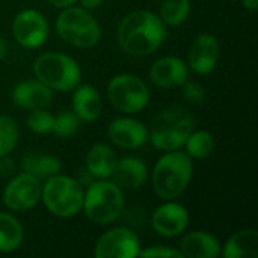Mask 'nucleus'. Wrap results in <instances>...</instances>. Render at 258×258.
Returning <instances> with one entry per match:
<instances>
[{
	"label": "nucleus",
	"instance_id": "obj_15",
	"mask_svg": "<svg viewBox=\"0 0 258 258\" xmlns=\"http://www.w3.org/2000/svg\"><path fill=\"white\" fill-rule=\"evenodd\" d=\"M150 80L160 89L180 88L189 79V67L178 56H163L150 67Z\"/></svg>",
	"mask_w": 258,
	"mask_h": 258
},
{
	"label": "nucleus",
	"instance_id": "obj_11",
	"mask_svg": "<svg viewBox=\"0 0 258 258\" xmlns=\"http://www.w3.org/2000/svg\"><path fill=\"white\" fill-rule=\"evenodd\" d=\"M142 246L138 234L127 227H115L101 234L94 246L95 258L139 257Z\"/></svg>",
	"mask_w": 258,
	"mask_h": 258
},
{
	"label": "nucleus",
	"instance_id": "obj_7",
	"mask_svg": "<svg viewBox=\"0 0 258 258\" xmlns=\"http://www.w3.org/2000/svg\"><path fill=\"white\" fill-rule=\"evenodd\" d=\"M56 33L67 44L77 48H91L101 41L103 32L98 21L82 6L60 9L56 23Z\"/></svg>",
	"mask_w": 258,
	"mask_h": 258
},
{
	"label": "nucleus",
	"instance_id": "obj_35",
	"mask_svg": "<svg viewBox=\"0 0 258 258\" xmlns=\"http://www.w3.org/2000/svg\"><path fill=\"white\" fill-rule=\"evenodd\" d=\"M6 54H8V45H6L5 39L0 36V62L6 57Z\"/></svg>",
	"mask_w": 258,
	"mask_h": 258
},
{
	"label": "nucleus",
	"instance_id": "obj_6",
	"mask_svg": "<svg viewBox=\"0 0 258 258\" xmlns=\"http://www.w3.org/2000/svg\"><path fill=\"white\" fill-rule=\"evenodd\" d=\"M85 189L77 178L65 174H56L44 180L41 201L44 207L56 218H73L82 212Z\"/></svg>",
	"mask_w": 258,
	"mask_h": 258
},
{
	"label": "nucleus",
	"instance_id": "obj_23",
	"mask_svg": "<svg viewBox=\"0 0 258 258\" xmlns=\"http://www.w3.org/2000/svg\"><path fill=\"white\" fill-rule=\"evenodd\" d=\"M24 240L21 222L11 213L0 212V252L11 254L17 251Z\"/></svg>",
	"mask_w": 258,
	"mask_h": 258
},
{
	"label": "nucleus",
	"instance_id": "obj_29",
	"mask_svg": "<svg viewBox=\"0 0 258 258\" xmlns=\"http://www.w3.org/2000/svg\"><path fill=\"white\" fill-rule=\"evenodd\" d=\"M180 88H181L183 98L189 104H201L206 100V89H204V86L200 82L187 79Z\"/></svg>",
	"mask_w": 258,
	"mask_h": 258
},
{
	"label": "nucleus",
	"instance_id": "obj_22",
	"mask_svg": "<svg viewBox=\"0 0 258 258\" xmlns=\"http://www.w3.org/2000/svg\"><path fill=\"white\" fill-rule=\"evenodd\" d=\"M21 169L35 175L36 178L47 180L62 171V162L57 156L53 154H27L21 160Z\"/></svg>",
	"mask_w": 258,
	"mask_h": 258
},
{
	"label": "nucleus",
	"instance_id": "obj_20",
	"mask_svg": "<svg viewBox=\"0 0 258 258\" xmlns=\"http://www.w3.org/2000/svg\"><path fill=\"white\" fill-rule=\"evenodd\" d=\"M86 172L94 180L112 178L118 156L109 144L98 142L92 145L86 153Z\"/></svg>",
	"mask_w": 258,
	"mask_h": 258
},
{
	"label": "nucleus",
	"instance_id": "obj_4",
	"mask_svg": "<svg viewBox=\"0 0 258 258\" xmlns=\"http://www.w3.org/2000/svg\"><path fill=\"white\" fill-rule=\"evenodd\" d=\"M125 206L124 190L110 178L94 180L83 195L82 212L97 225H110L116 222Z\"/></svg>",
	"mask_w": 258,
	"mask_h": 258
},
{
	"label": "nucleus",
	"instance_id": "obj_17",
	"mask_svg": "<svg viewBox=\"0 0 258 258\" xmlns=\"http://www.w3.org/2000/svg\"><path fill=\"white\" fill-rule=\"evenodd\" d=\"M112 181L118 184L122 190H135L142 187L148 180V166L147 163L135 156H125L118 159Z\"/></svg>",
	"mask_w": 258,
	"mask_h": 258
},
{
	"label": "nucleus",
	"instance_id": "obj_33",
	"mask_svg": "<svg viewBox=\"0 0 258 258\" xmlns=\"http://www.w3.org/2000/svg\"><path fill=\"white\" fill-rule=\"evenodd\" d=\"M77 2L80 3L82 8H85V9H88V11L97 9V8H100V6L104 3V0H77Z\"/></svg>",
	"mask_w": 258,
	"mask_h": 258
},
{
	"label": "nucleus",
	"instance_id": "obj_14",
	"mask_svg": "<svg viewBox=\"0 0 258 258\" xmlns=\"http://www.w3.org/2000/svg\"><path fill=\"white\" fill-rule=\"evenodd\" d=\"M107 138L118 148L138 150L148 142V127L132 116H119L109 124Z\"/></svg>",
	"mask_w": 258,
	"mask_h": 258
},
{
	"label": "nucleus",
	"instance_id": "obj_31",
	"mask_svg": "<svg viewBox=\"0 0 258 258\" xmlns=\"http://www.w3.org/2000/svg\"><path fill=\"white\" fill-rule=\"evenodd\" d=\"M15 171V165H14V160L8 156H2L0 157V175L3 177H9L12 175Z\"/></svg>",
	"mask_w": 258,
	"mask_h": 258
},
{
	"label": "nucleus",
	"instance_id": "obj_13",
	"mask_svg": "<svg viewBox=\"0 0 258 258\" xmlns=\"http://www.w3.org/2000/svg\"><path fill=\"white\" fill-rule=\"evenodd\" d=\"M221 59L219 39L212 33L198 35L187 53V67L200 76L213 73Z\"/></svg>",
	"mask_w": 258,
	"mask_h": 258
},
{
	"label": "nucleus",
	"instance_id": "obj_32",
	"mask_svg": "<svg viewBox=\"0 0 258 258\" xmlns=\"http://www.w3.org/2000/svg\"><path fill=\"white\" fill-rule=\"evenodd\" d=\"M48 5H51L53 8H57V9H65V8H70L73 5L77 3V0H47Z\"/></svg>",
	"mask_w": 258,
	"mask_h": 258
},
{
	"label": "nucleus",
	"instance_id": "obj_2",
	"mask_svg": "<svg viewBox=\"0 0 258 258\" xmlns=\"http://www.w3.org/2000/svg\"><path fill=\"white\" fill-rule=\"evenodd\" d=\"M192 177L194 162L184 151H165L153 168V190L163 201L177 200L187 189Z\"/></svg>",
	"mask_w": 258,
	"mask_h": 258
},
{
	"label": "nucleus",
	"instance_id": "obj_30",
	"mask_svg": "<svg viewBox=\"0 0 258 258\" xmlns=\"http://www.w3.org/2000/svg\"><path fill=\"white\" fill-rule=\"evenodd\" d=\"M139 257L144 258H183V254L180 249L177 248H172V246H160V245H156V246H150V248H145V249H141L139 252Z\"/></svg>",
	"mask_w": 258,
	"mask_h": 258
},
{
	"label": "nucleus",
	"instance_id": "obj_1",
	"mask_svg": "<svg viewBox=\"0 0 258 258\" xmlns=\"http://www.w3.org/2000/svg\"><path fill=\"white\" fill-rule=\"evenodd\" d=\"M168 29L159 14L138 9L127 14L118 26V44L133 57H145L156 53L165 42Z\"/></svg>",
	"mask_w": 258,
	"mask_h": 258
},
{
	"label": "nucleus",
	"instance_id": "obj_5",
	"mask_svg": "<svg viewBox=\"0 0 258 258\" xmlns=\"http://www.w3.org/2000/svg\"><path fill=\"white\" fill-rule=\"evenodd\" d=\"M35 79L42 82L51 91L71 92L82 83V70L79 62L60 51H47L33 60Z\"/></svg>",
	"mask_w": 258,
	"mask_h": 258
},
{
	"label": "nucleus",
	"instance_id": "obj_3",
	"mask_svg": "<svg viewBox=\"0 0 258 258\" xmlns=\"http://www.w3.org/2000/svg\"><path fill=\"white\" fill-rule=\"evenodd\" d=\"M195 128L192 112L183 106H171L162 110L148 128V141L159 151L181 150Z\"/></svg>",
	"mask_w": 258,
	"mask_h": 258
},
{
	"label": "nucleus",
	"instance_id": "obj_27",
	"mask_svg": "<svg viewBox=\"0 0 258 258\" xmlns=\"http://www.w3.org/2000/svg\"><path fill=\"white\" fill-rule=\"evenodd\" d=\"M80 124L82 121L76 116L73 110H62L53 119L51 133H54L57 138L68 139V138H73L79 132Z\"/></svg>",
	"mask_w": 258,
	"mask_h": 258
},
{
	"label": "nucleus",
	"instance_id": "obj_18",
	"mask_svg": "<svg viewBox=\"0 0 258 258\" xmlns=\"http://www.w3.org/2000/svg\"><path fill=\"white\" fill-rule=\"evenodd\" d=\"M178 249L187 258H218L221 255L219 240L209 231L195 230L184 234Z\"/></svg>",
	"mask_w": 258,
	"mask_h": 258
},
{
	"label": "nucleus",
	"instance_id": "obj_16",
	"mask_svg": "<svg viewBox=\"0 0 258 258\" xmlns=\"http://www.w3.org/2000/svg\"><path fill=\"white\" fill-rule=\"evenodd\" d=\"M11 100L14 106L23 110L45 109L53 100V91L38 79L21 80L12 88Z\"/></svg>",
	"mask_w": 258,
	"mask_h": 258
},
{
	"label": "nucleus",
	"instance_id": "obj_34",
	"mask_svg": "<svg viewBox=\"0 0 258 258\" xmlns=\"http://www.w3.org/2000/svg\"><path fill=\"white\" fill-rule=\"evenodd\" d=\"M242 5L246 11L255 12L258 9V0H242Z\"/></svg>",
	"mask_w": 258,
	"mask_h": 258
},
{
	"label": "nucleus",
	"instance_id": "obj_28",
	"mask_svg": "<svg viewBox=\"0 0 258 258\" xmlns=\"http://www.w3.org/2000/svg\"><path fill=\"white\" fill-rule=\"evenodd\" d=\"M53 119L54 116L47 109H35L26 118V127L35 135H48L53 130Z\"/></svg>",
	"mask_w": 258,
	"mask_h": 258
},
{
	"label": "nucleus",
	"instance_id": "obj_10",
	"mask_svg": "<svg viewBox=\"0 0 258 258\" xmlns=\"http://www.w3.org/2000/svg\"><path fill=\"white\" fill-rule=\"evenodd\" d=\"M12 36L24 48H39L48 38V21L36 9H23L12 20Z\"/></svg>",
	"mask_w": 258,
	"mask_h": 258
},
{
	"label": "nucleus",
	"instance_id": "obj_8",
	"mask_svg": "<svg viewBox=\"0 0 258 258\" xmlns=\"http://www.w3.org/2000/svg\"><path fill=\"white\" fill-rule=\"evenodd\" d=\"M107 100L121 113L135 115L142 112L151 98L147 83L132 73H121L107 83Z\"/></svg>",
	"mask_w": 258,
	"mask_h": 258
},
{
	"label": "nucleus",
	"instance_id": "obj_25",
	"mask_svg": "<svg viewBox=\"0 0 258 258\" xmlns=\"http://www.w3.org/2000/svg\"><path fill=\"white\" fill-rule=\"evenodd\" d=\"M184 153L190 159H206L215 150V138L209 130H195L189 135L184 144Z\"/></svg>",
	"mask_w": 258,
	"mask_h": 258
},
{
	"label": "nucleus",
	"instance_id": "obj_26",
	"mask_svg": "<svg viewBox=\"0 0 258 258\" xmlns=\"http://www.w3.org/2000/svg\"><path fill=\"white\" fill-rule=\"evenodd\" d=\"M20 141V128L14 118L0 115V157L11 154Z\"/></svg>",
	"mask_w": 258,
	"mask_h": 258
},
{
	"label": "nucleus",
	"instance_id": "obj_24",
	"mask_svg": "<svg viewBox=\"0 0 258 258\" xmlns=\"http://www.w3.org/2000/svg\"><path fill=\"white\" fill-rule=\"evenodd\" d=\"M190 9V0H162L159 6V17L166 27H177L189 18Z\"/></svg>",
	"mask_w": 258,
	"mask_h": 258
},
{
	"label": "nucleus",
	"instance_id": "obj_9",
	"mask_svg": "<svg viewBox=\"0 0 258 258\" xmlns=\"http://www.w3.org/2000/svg\"><path fill=\"white\" fill-rule=\"evenodd\" d=\"M41 180L23 171L8 181L2 194V201L11 212H29L41 203Z\"/></svg>",
	"mask_w": 258,
	"mask_h": 258
},
{
	"label": "nucleus",
	"instance_id": "obj_19",
	"mask_svg": "<svg viewBox=\"0 0 258 258\" xmlns=\"http://www.w3.org/2000/svg\"><path fill=\"white\" fill-rule=\"evenodd\" d=\"M82 122H95L103 113V101L92 85H79L73 89V109Z\"/></svg>",
	"mask_w": 258,
	"mask_h": 258
},
{
	"label": "nucleus",
	"instance_id": "obj_12",
	"mask_svg": "<svg viewBox=\"0 0 258 258\" xmlns=\"http://www.w3.org/2000/svg\"><path fill=\"white\" fill-rule=\"evenodd\" d=\"M189 219V212L183 204L175 200H168L153 212L151 227L160 237L174 239L186 231Z\"/></svg>",
	"mask_w": 258,
	"mask_h": 258
},
{
	"label": "nucleus",
	"instance_id": "obj_21",
	"mask_svg": "<svg viewBox=\"0 0 258 258\" xmlns=\"http://www.w3.org/2000/svg\"><path fill=\"white\" fill-rule=\"evenodd\" d=\"M221 255L225 258H257L258 233L252 228L236 231L221 246Z\"/></svg>",
	"mask_w": 258,
	"mask_h": 258
}]
</instances>
